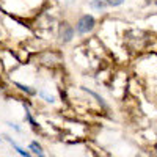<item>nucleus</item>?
Listing matches in <instances>:
<instances>
[{"label": "nucleus", "mask_w": 157, "mask_h": 157, "mask_svg": "<svg viewBox=\"0 0 157 157\" xmlns=\"http://www.w3.org/2000/svg\"><path fill=\"white\" fill-rule=\"evenodd\" d=\"M72 38H74V29L69 24H63L60 29V39L63 43H69Z\"/></svg>", "instance_id": "obj_2"}, {"label": "nucleus", "mask_w": 157, "mask_h": 157, "mask_svg": "<svg viewBox=\"0 0 157 157\" xmlns=\"http://www.w3.org/2000/svg\"><path fill=\"white\" fill-rule=\"evenodd\" d=\"M155 5H157V2H155Z\"/></svg>", "instance_id": "obj_12"}, {"label": "nucleus", "mask_w": 157, "mask_h": 157, "mask_svg": "<svg viewBox=\"0 0 157 157\" xmlns=\"http://www.w3.org/2000/svg\"><path fill=\"white\" fill-rule=\"evenodd\" d=\"M25 113H27V121L32 124V127H33V129H36V127H38V124L35 123V120L32 118V115H30V112H29V109H27V107H25Z\"/></svg>", "instance_id": "obj_9"}, {"label": "nucleus", "mask_w": 157, "mask_h": 157, "mask_svg": "<svg viewBox=\"0 0 157 157\" xmlns=\"http://www.w3.org/2000/svg\"><path fill=\"white\" fill-rule=\"evenodd\" d=\"M90 6L93 10H99L101 11V10H104L107 6V2H105V0H93V2L90 3Z\"/></svg>", "instance_id": "obj_4"}, {"label": "nucleus", "mask_w": 157, "mask_h": 157, "mask_svg": "<svg viewBox=\"0 0 157 157\" xmlns=\"http://www.w3.org/2000/svg\"><path fill=\"white\" fill-rule=\"evenodd\" d=\"M94 24H96V21H94L93 16L85 14V16H82L80 19H78V22L75 25V30H77V33H80V35H86V33H90L91 30L94 29Z\"/></svg>", "instance_id": "obj_1"}, {"label": "nucleus", "mask_w": 157, "mask_h": 157, "mask_svg": "<svg viewBox=\"0 0 157 157\" xmlns=\"http://www.w3.org/2000/svg\"><path fill=\"white\" fill-rule=\"evenodd\" d=\"M38 96H41L46 102H49V104H54L55 102V98L54 96H49L47 93H46V91L44 90H41V91H38Z\"/></svg>", "instance_id": "obj_8"}, {"label": "nucleus", "mask_w": 157, "mask_h": 157, "mask_svg": "<svg viewBox=\"0 0 157 157\" xmlns=\"http://www.w3.org/2000/svg\"><path fill=\"white\" fill-rule=\"evenodd\" d=\"M82 90H83V91H86V93H88V94H91V96H93V98H96V99H98V102L101 104V105H102L104 109H109V105H107V102L104 101V99H102V98H101V96H99L98 93H94V91H91V90H88V88H83V86H82Z\"/></svg>", "instance_id": "obj_3"}, {"label": "nucleus", "mask_w": 157, "mask_h": 157, "mask_svg": "<svg viewBox=\"0 0 157 157\" xmlns=\"http://www.w3.org/2000/svg\"><path fill=\"white\" fill-rule=\"evenodd\" d=\"M8 141L11 143V146H13V148H14V149H16V151H17V152L21 154V155H25V157H30V152H29V151H24V149H22L21 146H17V145H16V143H14V141H13L11 138H8Z\"/></svg>", "instance_id": "obj_7"}, {"label": "nucleus", "mask_w": 157, "mask_h": 157, "mask_svg": "<svg viewBox=\"0 0 157 157\" xmlns=\"http://www.w3.org/2000/svg\"><path fill=\"white\" fill-rule=\"evenodd\" d=\"M14 85L19 88V90H22V91H25L27 94H30V96H33V94H36V91L35 90H32L30 86H27V85H22V83H19V82H14Z\"/></svg>", "instance_id": "obj_6"}, {"label": "nucleus", "mask_w": 157, "mask_h": 157, "mask_svg": "<svg viewBox=\"0 0 157 157\" xmlns=\"http://www.w3.org/2000/svg\"><path fill=\"white\" fill-rule=\"evenodd\" d=\"M30 149H32V151H33L36 155H39V157H43V155H44V152H43V148L39 146L36 141H32V143H30Z\"/></svg>", "instance_id": "obj_5"}, {"label": "nucleus", "mask_w": 157, "mask_h": 157, "mask_svg": "<svg viewBox=\"0 0 157 157\" xmlns=\"http://www.w3.org/2000/svg\"><path fill=\"white\" fill-rule=\"evenodd\" d=\"M155 151H157V145H155Z\"/></svg>", "instance_id": "obj_11"}, {"label": "nucleus", "mask_w": 157, "mask_h": 157, "mask_svg": "<svg viewBox=\"0 0 157 157\" xmlns=\"http://www.w3.org/2000/svg\"><path fill=\"white\" fill-rule=\"evenodd\" d=\"M105 2H107V5H110V6H120V5H123L124 0H105Z\"/></svg>", "instance_id": "obj_10"}]
</instances>
